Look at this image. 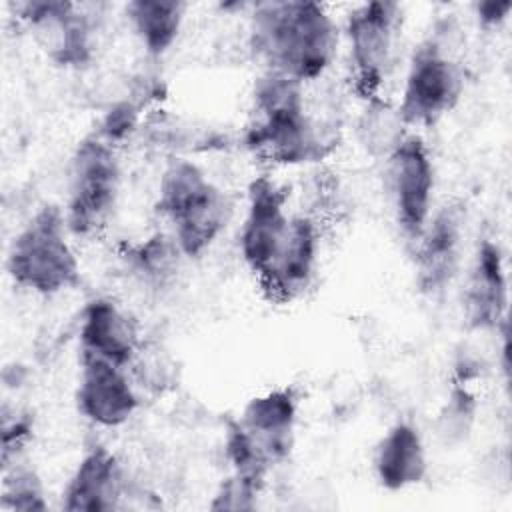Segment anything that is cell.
Here are the masks:
<instances>
[{"label":"cell","mask_w":512,"mask_h":512,"mask_svg":"<svg viewBox=\"0 0 512 512\" xmlns=\"http://www.w3.org/2000/svg\"><path fill=\"white\" fill-rule=\"evenodd\" d=\"M248 42L262 70L308 86L322 80L334 66L342 32L324 4L272 0L250 4Z\"/></svg>","instance_id":"cell-1"},{"label":"cell","mask_w":512,"mask_h":512,"mask_svg":"<svg viewBox=\"0 0 512 512\" xmlns=\"http://www.w3.org/2000/svg\"><path fill=\"white\" fill-rule=\"evenodd\" d=\"M250 100L252 120L242 140L256 158L280 168H298L332 154L336 136L308 110L304 84L262 70L252 84Z\"/></svg>","instance_id":"cell-2"},{"label":"cell","mask_w":512,"mask_h":512,"mask_svg":"<svg viewBox=\"0 0 512 512\" xmlns=\"http://www.w3.org/2000/svg\"><path fill=\"white\" fill-rule=\"evenodd\" d=\"M154 212L168 224L186 260H198L224 234L232 204L198 162L176 156L160 172Z\"/></svg>","instance_id":"cell-3"},{"label":"cell","mask_w":512,"mask_h":512,"mask_svg":"<svg viewBox=\"0 0 512 512\" xmlns=\"http://www.w3.org/2000/svg\"><path fill=\"white\" fill-rule=\"evenodd\" d=\"M62 206L42 204L18 228L6 252V274L20 290L54 298L82 284V264Z\"/></svg>","instance_id":"cell-4"},{"label":"cell","mask_w":512,"mask_h":512,"mask_svg":"<svg viewBox=\"0 0 512 512\" xmlns=\"http://www.w3.org/2000/svg\"><path fill=\"white\" fill-rule=\"evenodd\" d=\"M456 32L450 20L438 22L408 58L396 106L412 132L436 126L464 96L466 72Z\"/></svg>","instance_id":"cell-5"},{"label":"cell","mask_w":512,"mask_h":512,"mask_svg":"<svg viewBox=\"0 0 512 512\" xmlns=\"http://www.w3.org/2000/svg\"><path fill=\"white\" fill-rule=\"evenodd\" d=\"M122 192V162L118 148L96 132L74 148L68 166L64 216L76 240L100 236L112 222Z\"/></svg>","instance_id":"cell-6"},{"label":"cell","mask_w":512,"mask_h":512,"mask_svg":"<svg viewBox=\"0 0 512 512\" xmlns=\"http://www.w3.org/2000/svg\"><path fill=\"white\" fill-rule=\"evenodd\" d=\"M402 6L372 0L348 10L342 32L350 90L364 102L382 96L398 54Z\"/></svg>","instance_id":"cell-7"},{"label":"cell","mask_w":512,"mask_h":512,"mask_svg":"<svg viewBox=\"0 0 512 512\" xmlns=\"http://www.w3.org/2000/svg\"><path fill=\"white\" fill-rule=\"evenodd\" d=\"M384 186L394 224L412 246L436 208V164L420 132H408L386 156Z\"/></svg>","instance_id":"cell-8"},{"label":"cell","mask_w":512,"mask_h":512,"mask_svg":"<svg viewBox=\"0 0 512 512\" xmlns=\"http://www.w3.org/2000/svg\"><path fill=\"white\" fill-rule=\"evenodd\" d=\"M16 14L38 50L54 66L82 70L96 54V26L84 4L70 0H26Z\"/></svg>","instance_id":"cell-9"},{"label":"cell","mask_w":512,"mask_h":512,"mask_svg":"<svg viewBox=\"0 0 512 512\" xmlns=\"http://www.w3.org/2000/svg\"><path fill=\"white\" fill-rule=\"evenodd\" d=\"M288 200V188L270 174H258L248 182L238 228V254L256 282L266 276L288 236L292 222Z\"/></svg>","instance_id":"cell-10"},{"label":"cell","mask_w":512,"mask_h":512,"mask_svg":"<svg viewBox=\"0 0 512 512\" xmlns=\"http://www.w3.org/2000/svg\"><path fill=\"white\" fill-rule=\"evenodd\" d=\"M510 282L500 242L482 236L474 248L462 286V320L468 332L496 336L510 324Z\"/></svg>","instance_id":"cell-11"},{"label":"cell","mask_w":512,"mask_h":512,"mask_svg":"<svg viewBox=\"0 0 512 512\" xmlns=\"http://www.w3.org/2000/svg\"><path fill=\"white\" fill-rule=\"evenodd\" d=\"M74 404L88 424L114 430L134 418L140 408V394L128 368L80 356Z\"/></svg>","instance_id":"cell-12"},{"label":"cell","mask_w":512,"mask_h":512,"mask_svg":"<svg viewBox=\"0 0 512 512\" xmlns=\"http://www.w3.org/2000/svg\"><path fill=\"white\" fill-rule=\"evenodd\" d=\"M412 248L414 282L424 296H440L456 280L464 252V210L458 204L434 208Z\"/></svg>","instance_id":"cell-13"},{"label":"cell","mask_w":512,"mask_h":512,"mask_svg":"<svg viewBox=\"0 0 512 512\" xmlns=\"http://www.w3.org/2000/svg\"><path fill=\"white\" fill-rule=\"evenodd\" d=\"M128 472L122 458L106 444L88 446L70 470L58 508L66 512H112L124 508Z\"/></svg>","instance_id":"cell-14"},{"label":"cell","mask_w":512,"mask_h":512,"mask_svg":"<svg viewBox=\"0 0 512 512\" xmlns=\"http://www.w3.org/2000/svg\"><path fill=\"white\" fill-rule=\"evenodd\" d=\"M236 422L272 470L286 464L296 448L300 396L292 386H276L252 396Z\"/></svg>","instance_id":"cell-15"},{"label":"cell","mask_w":512,"mask_h":512,"mask_svg":"<svg viewBox=\"0 0 512 512\" xmlns=\"http://www.w3.org/2000/svg\"><path fill=\"white\" fill-rule=\"evenodd\" d=\"M78 354L132 368L142 354L136 316L112 296L90 298L78 322Z\"/></svg>","instance_id":"cell-16"},{"label":"cell","mask_w":512,"mask_h":512,"mask_svg":"<svg viewBox=\"0 0 512 512\" xmlns=\"http://www.w3.org/2000/svg\"><path fill=\"white\" fill-rule=\"evenodd\" d=\"M322 232L312 214H292L288 236L266 276L258 282L262 292L280 304L294 302L314 284L320 266Z\"/></svg>","instance_id":"cell-17"},{"label":"cell","mask_w":512,"mask_h":512,"mask_svg":"<svg viewBox=\"0 0 512 512\" xmlns=\"http://www.w3.org/2000/svg\"><path fill=\"white\" fill-rule=\"evenodd\" d=\"M430 470L424 434L410 420H398L386 428L374 446L372 474L386 492H406L420 486Z\"/></svg>","instance_id":"cell-18"},{"label":"cell","mask_w":512,"mask_h":512,"mask_svg":"<svg viewBox=\"0 0 512 512\" xmlns=\"http://www.w3.org/2000/svg\"><path fill=\"white\" fill-rule=\"evenodd\" d=\"M120 260L142 288L160 294L176 284L186 256L168 230H156L126 244L120 252Z\"/></svg>","instance_id":"cell-19"},{"label":"cell","mask_w":512,"mask_h":512,"mask_svg":"<svg viewBox=\"0 0 512 512\" xmlns=\"http://www.w3.org/2000/svg\"><path fill=\"white\" fill-rule=\"evenodd\" d=\"M188 4L180 0H132L124 18L148 58H162L178 42Z\"/></svg>","instance_id":"cell-20"},{"label":"cell","mask_w":512,"mask_h":512,"mask_svg":"<svg viewBox=\"0 0 512 512\" xmlns=\"http://www.w3.org/2000/svg\"><path fill=\"white\" fill-rule=\"evenodd\" d=\"M354 132L358 146L372 158L384 162L386 156L412 130H408V126L404 124L396 102L384 96H376L362 102Z\"/></svg>","instance_id":"cell-21"},{"label":"cell","mask_w":512,"mask_h":512,"mask_svg":"<svg viewBox=\"0 0 512 512\" xmlns=\"http://www.w3.org/2000/svg\"><path fill=\"white\" fill-rule=\"evenodd\" d=\"M48 490L40 472L26 460L2 468L0 510L4 512H46Z\"/></svg>","instance_id":"cell-22"},{"label":"cell","mask_w":512,"mask_h":512,"mask_svg":"<svg viewBox=\"0 0 512 512\" xmlns=\"http://www.w3.org/2000/svg\"><path fill=\"white\" fill-rule=\"evenodd\" d=\"M470 382L452 380L446 400L438 410L436 434L446 446L464 444L474 430L478 414V398Z\"/></svg>","instance_id":"cell-23"},{"label":"cell","mask_w":512,"mask_h":512,"mask_svg":"<svg viewBox=\"0 0 512 512\" xmlns=\"http://www.w3.org/2000/svg\"><path fill=\"white\" fill-rule=\"evenodd\" d=\"M150 94H152V86H144L136 90L134 96H126L110 102L108 108L102 112L94 132L108 144L120 148V144L130 140L132 134L138 130L144 108L150 100Z\"/></svg>","instance_id":"cell-24"},{"label":"cell","mask_w":512,"mask_h":512,"mask_svg":"<svg viewBox=\"0 0 512 512\" xmlns=\"http://www.w3.org/2000/svg\"><path fill=\"white\" fill-rule=\"evenodd\" d=\"M34 438V418L28 410L22 408H2V434H0V462L2 468H8L20 460Z\"/></svg>","instance_id":"cell-25"},{"label":"cell","mask_w":512,"mask_h":512,"mask_svg":"<svg viewBox=\"0 0 512 512\" xmlns=\"http://www.w3.org/2000/svg\"><path fill=\"white\" fill-rule=\"evenodd\" d=\"M264 492H266V486L228 472L218 482V486L208 502V508L210 510H232V512L256 510L260 506V500L264 498Z\"/></svg>","instance_id":"cell-26"},{"label":"cell","mask_w":512,"mask_h":512,"mask_svg":"<svg viewBox=\"0 0 512 512\" xmlns=\"http://www.w3.org/2000/svg\"><path fill=\"white\" fill-rule=\"evenodd\" d=\"M512 2L510 0H486L474 4V18L478 28L486 32L498 30L510 16Z\"/></svg>","instance_id":"cell-27"}]
</instances>
